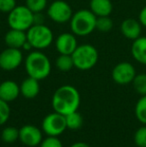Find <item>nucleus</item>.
<instances>
[{
    "label": "nucleus",
    "mask_w": 146,
    "mask_h": 147,
    "mask_svg": "<svg viewBox=\"0 0 146 147\" xmlns=\"http://www.w3.org/2000/svg\"><path fill=\"white\" fill-rule=\"evenodd\" d=\"M52 107L55 112L66 115L77 111L80 105V94L75 87L63 85L57 88L52 96Z\"/></svg>",
    "instance_id": "1"
},
{
    "label": "nucleus",
    "mask_w": 146,
    "mask_h": 147,
    "mask_svg": "<svg viewBox=\"0 0 146 147\" xmlns=\"http://www.w3.org/2000/svg\"><path fill=\"white\" fill-rule=\"evenodd\" d=\"M25 69L28 76L37 80L48 77L51 72V63L48 57L39 50L30 52L25 59Z\"/></svg>",
    "instance_id": "2"
},
{
    "label": "nucleus",
    "mask_w": 146,
    "mask_h": 147,
    "mask_svg": "<svg viewBox=\"0 0 146 147\" xmlns=\"http://www.w3.org/2000/svg\"><path fill=\"white\" fill-rule=\"evenodd\" d=\"M97 16L87 9L75 12L70 19V28L74 35L80 37L87 36L96 29Z\"/></svg>",
    "instance_id": "3"
},
{
    "label": "nucleus",
    "mask_w": 146,
    "mask_h": 147,
    "mask_svg": "<svg viewBox=\"0 0 146 147\" xmlns=\"http://www.w3.org/2000/svg\"><path fill=\"white\" fill-rule=\"evenodd\" d=\"M71 56L73 59L74 67L82 71L93 68L97 64L99 58L97 49L91 44L78 45Z\"/></svg>",
    "instance_id": "4"
},
{
    "label": "nucleus",
    "mask_w": 146,
    "mask_h": 147,
    "mask_svg": "<svg viewBox=\"0 0 146 147\" xmlns=\"http://www.w3.org/2000/svg\"><path fill=\"white\" fill-rule=\"evenodd\" d=\"M27 41L32 48L41 50L49 47L53 42V32L44 24H33L26 31Z\"/></svg>",
    "instance_id": "5"
},
{
    "label": "nucleus",
    "mask_w": 146,
    "mask_h": 147,
    "mask_svg": "<svg viewBox=\"0 0 146 147\" xmlns=\"http://www.w3.org/2000/svg\"><path fill=\"white\" fill-rule=\"evenodd\" d=\"M7 22L12 29L27 31L34 24V13L26 5L16 6L8 13Z\"/></svg>",
    "instance_id": "6"
},
{
    "label": "nucleus",
    "mask_w": 146,
    "mask_h": 147,
    "mask_svg": "<svg viewBox=\"0 0 146 147\" xmlns=\"http://www.w3.org/2000/svg\"><path fill=\"white\" fill-rule=\"evenodd\" d=\"M47 15L55 23H66L73 15L71 6L63 0H54L47 8Z\"/></svg>",
    "instance_id": "7"
},
{
    "label": "nucleus",
    "mask_w": 146,
    "mask_h": 147,
    "mask_svg": "<svg viewBox=\"0 0 146 147\" xmlns=\"http://www.w3.org/2000/svg\"><path fill=\"white\" fill-rule=\"evenodd\" d=\"M67 129L65 116L58 112H53L46 115L42 121V130L48 136H57Z\"/></svg>",
    "instance_id": "8"
},
{
    "label": "nucleus",
    "mask_w": 146,
    "mask_h": 147,
    "mask_svg": "<svg viewBox=\"0 0 146 147\" xmlns=\"http://www.w3.org/2000/svg\"><path fill=\"white\" fill-rule=\"evenodd\" d=\"M111 76L115 83L119 85H126L132 83L133 79L136 76V70L129 62H120L114 66Z\"/></svg>",
    "instance_id": "9"
},
{
    "label": "nucleus",
    "mask_w": 146,
    "mask_h": 147,
    "mask_svg": "<svg viewBox=\"0 0 146 147\" xmlns=\"http://www.w3.org/2000/svg\"><path fill=\"white\" fill-rule=\"evenodd\" d=\"M23 55L20 49L7 47L0 53V68L5 71L15 70L21 65Z\"/></svg>",
    "instance_id": "10"
},
{
    "label": "nucleus",
    "mask_w": 146,
    "mask_h": 147,
    "mask_svg": "<svg viewBox=\"0 0 146 147\" xmlns=\"http://www.w3.org/2000/svg\"><path fill=\"white\" fill-rule=\"evenodd\" d=\"M19 140L26 146H38L42 141V132L35 125L27 124L19 129Z\"/></svg>",
    "instance_id": "11"
},
{
    "label": "nucleus",
    "mask_w": 146,
    "mask_h": 147,
    "mask_svg": "<svg viewBox=\"0 0 146 147\" xmlns=\"http://www.w3.org/2000/svg\"><path fill=\"white\" fill-rule=\"evenodd\" d=\"M76 35L73 33H62L60 34L55 40V46L59 54H68L71 55L77 48V40Z\"/></svg>",
    "instance_id": "12"
},
{
    "label": "nucleus",
    "mask_w": 146,
    "mask_h": 147,
    "mask_svg": "<svg viewBox=\"0 0 146 147\" xmlns=\"http://www.w3.org/2000/svg\"><path fill=\"white\" fill-rule=\"evenodd\" d=\"M141 30H142V25L139 20L134 18H126L123 20L120 25V31L123 36L132 41L141 36Z\"/></svg>",
    "instance_id": "13"
},
{
    "label": "nucleus",
    "mask_w": 146,
    "mask_h": 147,
    "mask_svg": "<svg viewBox=\"0 0 146 147\" xmlns=\"http://www.w3.org/2000/svg\"><path fill=\"white\" fill-rule=\"evenodd\" d=\"M4 41L7 47L11 48L21 49L23 48L24 44L27 42V36H26V31L16 30L10 28L4 36Z\"/></svg>",
    "instance_id": "14"
},
{
    "label": "nucleus",
    "mask_w": 146,
    "mask_h": 147,
    "mask_svg": "<svg viewBox=\"0 0 146 147\" xmlns=\"http://www.w3.org/2000/svg\"><path fill=\"white\" fill-rule=\"evenodd\" d=\"M20 94V86L12 80H6L0 84V99L11 102Z\"/></svg>",
    "instance_id": "15"
},
{
    "label": "nucleus",
    "mask_w": 146,
    "mask_h": 147,
    "mask_svg": "<svg viewBox=\"0 0 146 147\" xmlns=\"http://www.w3.org/2000/svg\"><path fill=\"white\" fill-rule=\"evenodd\" d=\"M131 55L138 63L146 65V36H140L133 40Z\"/></svg>",
    "instance_id": "16"
},
{
    "label": "nucleus",
    "mask_w": 146,
    "mask_h": 147,
    "mask_svg": "<svg viewBox=\"0 0 146 147\" xmlns=\"http://www.w3.org/2000/svg\"><path fill=\"white\" fill-rule=\"evenodd\" d=\"M39 90H40L39 80L29 77V76L20 84V94H22L27 99H32L36 97L39 93Z\"/></svg>",
    "instance_id": "17"
},
{
    "label": "nucleus",
    "mask_w": 146,
    "mask_h": 147,
    "mask_svg": "<svg viewBox=\"0 0 146 147\" xmlns=\"http://www.w3.org/2000/svg\"><path fill=\"white\" fill-rule=\"evenodd\" d=\"M89 7L97 17L109 16L113 10L111 0H90Z\"/></svg>",
    "instance_id": "18"
},
{
    "label": "nucleus",
    "mask_w": 146,
    "mask_h": 147,
    "mask_svg": "<svg viewBox=\"0 0 146 147\" xmlns=\"http://www.w3.org/2000/svg\"><path fill=\"white\" fill-rule=\"evenodd\" d=\"M56 67L62 72L71 70L74 67L72 56L68 54H60L56 59Z\"/></svg>",
    "instance_id": "19"
},
{
    "label": "nucleus",
    "mask_w": 146,
    "mask_h": 147,
    "mask_svg": "<svg viewBox=\"0 0 146 147\" xmlns=\"http://www.w3.org/2000/svg\"><path fill=\"white\" fill-rule=\"evenodd\" d=\"M65 119H66L67 128H68V129H71V130L79 129V128L82 126V123H83V119H82L81 114L78 113L77 111L66 115V116H65Z\"/></svg>",
    "instance_id": "20"
},
{
    "label": "nucleus",
    "mask_w": 146,
    "mask_h": 147,
    "mask_svg": "<svg viewBox=\"0 0 146 147\" xmlns=\"http://www.w3.org/2000/svg\"><path fill=\"white\" fill-rule=\"evenodd\" d=\"M1 139L5 143H13L19 139V129L15 127H5L1 132Z\"/></svg>",
    "instance_id": "21"
},
{
    "label": "nucleus",
    "mask_w": 146,
    "mask_h": 147,
    "mask_svg": "<svg viewBox=\"0 0 146 147\" xmlns=\"http://www.w3.org/2000/svg\"><path fill=\"white\" fill-rule=\"evenodd\" d=\"M135 116L137 120L146 125V95H143L135 105Z\"/></svg>",
    "instance_id": "22"
},
{
    "label": "nucleus",
    "mask_w": 146,
    "mask_h": 147,
    "mask_svg": "<svg viewBox=\"0 0 146 147\" xmlns=\"http://www.w3.org/2000/svg\"><path fill=\"white\" fill-rule=\"evenodd\" d=\"M133 87L135 91L141 96L146 95V73H140L136 74L132 81Z\"/></svg>",
    "instance_id": "23"
},
{
    "label": "nucleus",
    "mask_w": 146,
    "mask_h": 147,
    "mask_svg": "<svg viewBox=\"0 0 146 147\" xmlns=\"http://www.w3.org/2000/svg\"><path fill=\"white\" fill-rule=\"evenodd\" d=\"M113 28V21L109 16H101L96 19V29L100 32H109Z\"/></svg>",
    "instance_id": "24"
},
{
    "label": "nucleus",
    "mask_w": 146,
    "mask_h": 147,
    "mask_svg": "<svg viewBox=\"0 0 146 147\" xmlns=\"http://www.w3.org/2000/svg\"><path fill=\"white\" fill-rule=\"evenodd\" d=\"M26 6L33 13H40L46 8L47 0H26Z\"/></svg>",
    "instance_id": "25"
},
{
    "label": "nucleus",
    "mask_w": 146,
    "mask_h": 147,
    "mask_svg": "<svg viewBox=\"0 0 146 147\" xmlns=\"http://www.w3.org/2000/svg\"><path fill=\"white\" fill-rule=\"evenodd\" d=\"M134 143L137 147H146V126L139 127L134 134Z\"/></svg>",
    "instance_id": "26"
},
{
    "label": "nucleus",
    "mask_w": 146,
    "mask_h": 147,
    "mask_svg": "<svg viewBox=\"0 0 146 147\" xmlns=\"http://www.w3.org/2000/svg\"><path fill=\"white\" fill-rule=\"evenodd\" d=\"M10 116V107L8 102L0 99V125H3L7 122Z\"/></svg>",
    "instance_id": "27"
},
{
    "label": "nucleus",
    "mask_w": 146,
    "mask_h": 147,
    "mask_svg": "<svg viewBox=\"0 0 146 147\" xmlns=\"http://www.w3.org/2000/svg\"><path fill=\"white\" fill-rule=\"evenodd\" d=\"M40 147H63V145L57 136H48L41 141Z\"/></svg>",
    "instance_id": "28"
},
{
    "label": "nucleus",
    "mask_w": 146,
    "mask_h": 147,
    "mask_svg": "<svg viewBox=\"0 0 146 147\" xmlns=\"http://www.w3.org/2000/svg\"><path fill=\"white\" fill-rule=\"evenodd\" d=\"M16 6V0H0V11L3 13H10Z\"/></svg>",
    "instance_id": "29"
},
{
    "label": "nucleus",
    "mask_w": 146,
    "mask_h": 147,
    "mask_svg": "<svg viewBox=\"0 0 146 147\" xmlns=\"http://www.w3.org/2000/svg\"><path fill=\"white\" fill-rule=\"evenodd\" d=\"M138 20L143 27H146V5L140 10V12H139Z\"/></svg>",
    "instance_id": "30"
},
{
    "label": "nucleus",
    "mask_w": 146,
    "mask_h": 147,
    "mask_svg": "<svg viewBox=\"0 0 146 147\" xmlns=\"http://www.w3.org/2000/svg\"><path fill=\"white\" fill-rule=\"evenodd\" d=\"M43 16L40 13H34V24H43Z\"/></svg>",
    "instance_id": "31"
},
{
    "label": "nucleus",
    "mask_w": 146,
    "mask_h": 147,
    "mask_svg": "<svg viewBox=\"0 0 146 147\" xmlns=\"http://www.w3.org/2000/svg\"><path fill=\"white\" fill-rule=\"evenodd\" d=\"M70 147H90L87 143L85 142H76V143L72 144Z\"/></svg>",
    "instance_id": "32"
}]
</instances>
